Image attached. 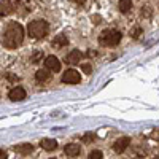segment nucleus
Masks as SVG:
<instances>
[{
	"label": "nucleus",
	"instance_id": "423d86ee",
	"mask_svg": "<svg viewBox=\"0 0 159 159\" xmlns=\"http://www.w3.org/2000/svg\"><path fill=\"white\" fill-rule=\"evenodd\" d=\"M45 67L49 72H59L61 70V61L56 56H48L45 59Z\"/></svg>",
	"mask_w": 159,
	"mask_h": 159
},
{
	"label": "nucleus",
	"instance_id": "f03ea898",
	"mask_svg": "<svg viewBox=\"0 0 159 159\" xmlns=\"http://www.w3.org/2000/svg\"><path fill=\"white\" fill-rule=\"evenodd\" d=\"M121 32L116 29H105L99 37V43L102 46H116L121 42Z\"/></svg>",
	"mask_w": 159,
	"mask_h": 159
},
{
	"label": "nucleus",
	"instance_id": "aec40b11",
	"mask_svg": "<svg viewBox=\"0 0 159 159\" xmlns=\"http://www.w3.org/2000/svg\"><path fill=\"white\" fill-rule=\"evenodd\" d=\"M72 2H75V3H78V5H83L86 0H72Z\"/></svg>",
	"mask_w": 159,
	"mask_h": 159
},
{
	"label": "nucleus",
	"instance_id": "a211bd4d",
	"mask_svg": "<svg viewBox=\"0 0 159 159\" xmlns=\"http://www.w3.org/2000/svg\"><path fill=\"white\" fill-rule=\"evenodd\" d=\"M81 70L89 75V73H92V65L91 64H81Z\"/></svg>",
	"mask_w": 159,
	"mask_h": 159
},
{
	"label": "nucleus",
	"instance_id": "f257e3e1",
	"mask_svg": "<svg viewBox=\"0 0 159 159\" xmlns=\"http://www.w3.org/2000/svg\"><path fill=\"white\" fill-rule=\"evenodd\" d=\"M24 40V29L19 22H8L2 35V43L8 49L18 48Z\"/></svg>",
	"mask_w": 159,
	"mask_h": 159
},
{
	"label": "nucleus",
	"instance_id": "1a4fd4ad",
	"mask_svg": "<svg viewBox=\"0 0 159 159\" xmlns=\"http://www.w3.org/2000/svg\"><path fill=\"white\" fill-rule=\"evenodd\" d=\"M13 10H15V7H13V3L10 0H0V16L11 15Z\"/></svg>",
	"mask_w": 159,
	"mask_h": 159
},
{
	"label": "nucleus",
	"instance_id": "ddd939ff",
	"mask_svg": "<svg viewBox=\"0 0 159 159\" xmlns=\"http://www.w3.org/2000/svg\"><path fill=\"white\" fill-rule=\"evenodd\" d=\"M67 43H69V38L65 35H62V34L52 40V46L54 48H64V46H67Z\"/></svg>",
	"mask_w": 159,
	"mask_h": 159
},
{
	"label": "nucleus",
	"instance_id": "9d476101",
	"mask_svg": "<svg viewBox=\"0 0 159 159\" xmlns=\"http://www.w3.org/2000/svg\"><path fill=\"white\" fill-rule=\"evenodd\" d=\"M80 151H81V148H80V145H76V143H69V145H65V148H64V153L67 154L69 157L78 156Z\"/></svg>",
	"mask_w": 159,
	"mask_h": 159
},
{
	"label": "nucleus",
	"instance_id": "6e6552de",
	"mask_svg": "<svg viewBox=\"0 0 159 159\" xmlns=\"http://www.w3.org/2000/svg\"><path fill=\"white\" fill-rule=\"evenodd\" d=\"M83 59V52L80 51V49H73V51H70L69 52V56L65 57V61H67L69 64H72V65H75V64H80V61Z\"/></svg>",
	"mask_w": 159,
	"mask_h": 159
},
{
	"label": "nucleus",
	"instance_id": "6ab92c4d",
	"mask_svg": "<svg viewBox=\"0 0 159 159\" xmlns=\"http://www.w3.org/2000/svg\"><path fill=\"white\" fill-rule=\"evenodd\" d=\"M91 139H94V135H91V134H86L83 140H84V142H91Z\"/></svg>",
	"mask_w": 159,
	"mask_h": 159
},
{
	"label": "nucleus",
	"instance_id": "5701e85b",
	"mask_svg": "<svg viewBox=\"0 0 159 159\" xmlns=\"http://www.w3.org/2000/svg\"><path fill=\"white\" fill-rule=\"evenodd\" d=\"M49 159H56V157H49Z\"/></svg>",
	"mask_w": 159,
	"mask_h": 159
},
{
	"label": "nucleus",
	"instance_id": "f3484780",
	"mask_svg": "<svg viewBox=\"0 0 159 159\" xmlns=\"http://www.w3.org/2000/svg\"><path fill=\"white\" fill-rule=\"evenodd\" d=\"M142 34H143V30H142V27H139V25L130 30V35H132V38H139Z\"/></svg>",
	"mask_w": 159,
	"mask_h": 159
},
{
	"label": "nucleus",
	"instance_id": "9b49d317",
	"mask_svg": "<svg viewBox=\"0 0 159 159\" xmlns=\"http://www.w3.org/2000/svg\"><path fill=\"white\" fill-rule=\"evenodd\" d=\"M40 147H42L45 151H54L57 148V142L54 139H43L40 142Z\"/></svg>",
	"mask_w": 159,
	"mask_h": 159
},
{
	"label": "nucleus",
	"instance_id": "412c9836",
	"mask_svg": "<svg viewBox=\"0 0 159 159\" xmlns=\"http://www.w3.org/2000/svg\"><path fill=\"white\" fill-rule=\"evenodd\" d=\"M0 159H5V153L2 150H0Z\"/></svg>",
	"mask_w": 159,
	"mask_h": 159
},
{
	"label": "nucleus",
	"instance_id": "dca6fc26",
	"mask_svg": "<svg viewBox=\"0 0 159 159\" xmlns=\"http://www.w3.org/2000/svg\"><path fill=\"white\" fill-rule=\"evenodd\" d=\"M88 159H103V154H102V151L94 150V151H91V153H89Z\"/></svg>",
	"mask_w": 159,
	"mask_h": 159
},
{
	"label": "nucleus",
	"instance_id": "7ed1b4c3",
	"mask_svg": "<svg viewBox=\"0 0 159 159\" xmlns=\"http://www.w3.org/2000/svg\"><path fill=\"white\" fill-rule=\"evenodd\" d=\"M27 30H29V35H30L32 38H45V37L48 35L49 25H48V22L43 21V19H35V21H32V22L29 24Z\"/></svg>",
	"mask_w": 159,
	"mask_h": 159
},
{
	"label": "nucleus",
	"instance_id": "2eb2a0df",
	"mask_svg": "<svg viewBox=\"0 0 159 159\" xmlns=\"http://www.w3.org/2000/svg\"><path fill=\"white\" fill-rule=\"evenodd\" d=\"M49 70H38L37 73H35V78H37V81H48L49 80V76H51V73H48Z\"/></svg>",
	"mask_w": 159,
	"mask_h": 159
},
{
	"label": "nucleus",
	"instance_id": "4468645a",
	"mask_svg": "<svg viewBox=\"0 0 159 159\" xmlns=\"http://www.w3.org/2000/svg\"><path fill=\"white\" fill-rule=\"evenodd\" d=\"M132 10V0H119V11L126 15Z\"/></svg>",
	"mask_w": 159,
	"mask_h": 159
},
{
	"label": "nucleus",
	"instance_id": "4be33fe9",
	"mask_svg": "<svg viewBox=\"0 0 159 159\" xmlns=\"http://www.w3.org/2000/svg\"><path fill=\"white\" fill-rule=\"evenodd\" d=\"M153 159H159V156H154V157H153Z\"/></svg>",
	"mask_w": 159,
	"mask_h": 159
},
{
	"label": "nucleus",
	"instance_id": "20e7f679",
	"mask_svg": "<svg viewBox=\"0 0 159 159\" xmlns=\"http://www.w3.org/2000/svg\"><path fill=\"white\" fill-rule=\"evenodd\" d=\"M130 145V139L129 137H119L115 143H113V151L118 153V154H121L127 150V147Z\"/></svg>",
	"mask_w": 159,
	"mask_h": 159
},
{
	"label": "nucleus",
	"instance_id": "0eeeda50",
	"mask_svg": "<svg viewBox=\"0 0 159 159\" xmlns=\"http://www.w3.org/2000/svg\"><path fill=\"white\" fill-rule=\"evenodd\" d=\"M8 97L11 100H15V102H21L25 99V89L21 88V86H16V88H13L10 92H8Z\"/></svg>",
	"mask_w": 159,
	"mask_h": 159
},
{
	"label": "nucleus",
	"instance_id": "f8f14e48",
	"mask_svg": "<svg viewBox=\"0 0 159 159\" xmlns=\"http://www.w3.org/2000/svg\"><path fill=\"white\" fill-rule=\"evenodd\" d=\"M32 150H34V147L30 143H19V145L15 147V151L19 153V154H30Z\"/></svg>",
	"mask_w": 159,
	"mask_h": 159
},
{
	"label": "nucleus",
	"instance_id": "39448f33",
	"mask_svg": "<svg viewBox=\"0 0 159 159\" xmlns=\"http://www.w3.org/2000/svg\"><path fill=\"white\" fill-rule=\"evenodd\" d=\"M80 80H81L80 78V73L73 69L65 70V73L62 75V81L67 83V84H76V83H80Z\"/></svg>",
	"mask_w": 159,
	"mask_h": 159
}]
</instances>
